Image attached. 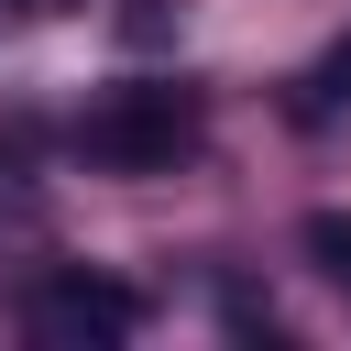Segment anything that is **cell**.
<instances>
[{"label":"cell","instance_id":"cell-1","mask_svg":"<svg viewBox=\"0 0 351 351\" xmlns=\"http://www.w3.org/2000/svg\"><path fill=\"white\" fill-rule=\"evenodd\" d=\"M77 154L110 165V176H165L176 154H197V88H176V77L110 88V99L77 121Z\"/></svg>","mask_w":351,"mask_h":351},{"label":"cell","instance_id":"cell-2","mask_svg":"<svg viewBox=\"0 0 351 351\" xmlns=\"http://www.w3.org/2000/svg\"><path fill=\"white\" fill-rule=\"evenodd\" d=\"M22 329H33L44 351H110V340L143 329V296L110 285V274H44L33 307H22Z\"/></svg>","mask_w":351,"mask_h":351},{"label":"cell","instance_id":"cell-3","mask_svg":"<svg viewBox=\"0 0 351 351\" xmlns=\"http://www.w3.org/2000/svg\"><path fill=\"white\" fill-rule=\"evenodd\" d=\"M296 241H307V263L351 296V208H307V230H296Z\"/></svg>","mask_w":351,"mask_h":351},{"label":"cell","instance_id":"cell-4","mask_svg":"<svg viewBox=\"0 0 351 351\" xmlns=\"http://www.w3.org/2000/svg\"><path fill=\"white\" fill-rule=\"evenodd\" d=\"M307 88H318V110H351V33L318 55V77H307Z\"/></svg>","mask_w":351,"mask_h":351}]
</instances>
